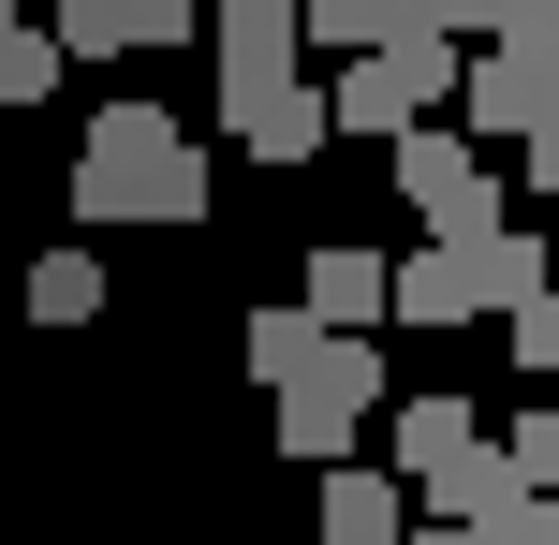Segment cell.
Listing matches in <instances>:
<instances>
[{
  "instance_id": "obj_1",
  "label": "cell",
  "mask_w": 559,
  "mask_h": 545,
  "mask_svg": "<svg viewBox=\"0 0 559 545\" xmlns=\"http://www.w3.org/2000/svg\"><path fill=\"white\" fill-rule=\"evenodd\" d=\"M74 222H206V147L177 133V104H88Z\"/></svg>"
},
{
  "instance_id": "obj_2",
  "label": "cell",
  "mask_w": 559,
  "mask_h": 545,
  "mask_svg": "<svg viewBox=\"0 0 559 545\" xmlns=\"http://www.w3.org/2000/svg\"><path fill=\"white\" fill-rule=\"evenodd\" d=\"M545 104H559V15L545 0H501V29H486V59L456 74V133L472 147H545Z\"/></svg>"
},
{
  "instance_id": "obj_3",
  "label": "cell",
  "mask_w": 559,
  "mask_h": 545,
  "mask_svg": "<svg viewBox=\"0 0 559 545\" xmlns=\"http://www.w3.org/2000/svg\"><path fill=\"white\" fill-rule=\"evenodd\" d=\"M456 104V45H427V29H383V45L354 59V74L324 88V133H413V118H442Z\"/></svg>"
},
{
  "instance_id": "obj_4",
  "label": "cell",
  "mask_w": 559,
  "mask_h": 545,
  "mask_svg": "<svg viewBox=\"0 0 559 545\" xmlns=\"http://www.w3.org/2000/svg\"><path fill=\"white\" fill-rule=\"evenodd\" d=\"M251 383H265V399L368 413V399H383V340H324L309 310H251Z\"/></svg>"
},
{
  "instance_id": "obj_5",
  "label": "cell",
  "mask_w": 559,
  "mask_h": 545,
  "mask_svg": "<svg viewBox=\"0 0 559 545\" xmlns=\"http://www.w3.org/2000/svg\"><path fill=\"white\" fill-rule=\"evenodd\" d=\"M206 45H222V104H236V88H280V74H295V0H206Z\"/></svg>"
},
{
  "instance_id": "obj_6",
  "label": "cell",
  "mask_w": 559,
  "mask_h": 545,
  "mask_svg": "<svg viewBox=\"0 0 559 545\" xmlns=\"http://www.w3.org/2000/svg\"><path fill=\"white\" fill-rule=\"evenodd\" d=\"M383 177H397V206H413V222H442V206H456V192L486 177V147L456 133V118H413V133L383 147Z\"/></svg>"
},
{
  "instance_id": "obj_7",
  "label": "cell",
  "mask_w": 559,
  "mask_h": 545,
  "mask_svg": "<svg viewBox=\"0 0 559 545\" xmlns=\"http://www.w3.org/2000/svg\"><path fill=\"white\" fill-rule=\"evenodd\" d=\"M222 133L251 147L265 177H295L309 147H324V88H295V74H280V88H236V104H222Z\"/></svg>"
},
{
  "instance_id": "obj_8",
  "label": "cell",
  "mask_w": 559,
  "mask_h": 545,
  "mask_svg": "<svg viewBox=\"0 0 559 545\" xmlns=\"http://www.w3.org/2000/svg\"><path fill=\"white\" fill-rule=\"evenodd\" d=\"M309 324H324V340H368V324H383V251H368V236H324V251H309V295H295Z\"/></svg>"
},
{
  "instance_id": "obj_9",
  "label": "cell",
  "mask_w": 559,
  "mask_h": 545,
  "mask_svg": "<svg viewBox=\"0 0 559 545\" xmlns=\"http://www.w3.org/2000/svg\"><path fill=\"white\" fill-rule=\"evenodd\" d=\"M309 517H324V545H397V531H413V487L368 472V458H338L324 487H309Z\"/></svg>"
},
{
  "instance_id": "obj_10",
  "label": "cell",
  "mask_w": 559,
  "mask_h": 545,
  "mask_svg": "<svg viewBox=\"0 0 559 545\" xmlns=\"http://www.w3.org/2000/svg\"><path fill=\"white\" fill-rule=\"evenodd\" d=\"M29 324H104V251H29Z\"/></svg>"
},
{
  "instance_id": "obj_11",
  "label": "cell",
  "mask_w": 559,
  "mask_h": 545,
  "mask_svg": "<svg viewBox=\"0 0 559 545\" xmlns=\"http://www.w3.org/2000/svg\"><path fill=\"white\" fill-rule=\"evenodd\" d=\"M472 399H397V472H442V458H472Z\"/></svg>"
},
{
  "instance_id": "obj_12",
  "label": "cell",
  "mask_w": 559,
  "mask_h": 545,
  "mask_svg": "<svg viewBox=\"0 0 559 545\" xmlns=\"http://www.w3.org/2000/svg\"><path fill=\"white\" fill-rule=\"evenodd\" d=\"M413 487L442 501V531H472L486 501H515V472H501V458H486V442H472V458H442V472H413Z\"/></svg>"
},
{
  "instance_id": "obj_13",
  "label": "cell",
  "mask_w": 559,
  "mask_h": 545,
  "mask_svg": "<svg viewBox=\"0 0 559 545\" xmlns=\"http://www.w3.org/2000/svg\"><path fill=\"white\" fill-rule=\"evenodd\" d=\"M397 29V0H295V45H338V59H368Z\"/></svg>"
},
{
  "instance_id": "obj_14",
  "label": "cell",
  "mask_w": 559,
  "mask_h": 545,
  "mask_svg": "<svg viewBox=\"0 0 559 545\" xmlns=\"http://www.w3.org/2000/svg\"><path fill=\"white\" fill-rule=\"evenodd\" d=\"M59 74H74V59H59V45H45L29 15L0 29V104H59Z\"/></svg>"
},
{
  "instance_id": "obj_15",
  "label": "cell",
  "mask_w": 559,
  "mask_h": 545,
  "mask_svg": "<svg viewBox=\"0 0 559 545\" xmlns=\"http://www.w3.org/2000/svg\"><path fill=\"white\" fill-rule=\"evenodd\" d=\"M354 428H368V413H324V399H280V458H309V472H338V458H354Z\"/></svg>"
},
{
  "instance_id": "obj_16",
  "label": "cell",
  "mask_w": 559,
  "mask_h": 545,
  "mask_svg": "<svg viewBox=\"0 0 559 545\" xmlns=\"http://www.w3.org/2000/svg\"><path fill=\"white\" fill-rule=\"evenodd\" d=\"M45 45H59V59H118V45H133V0H59Z\"/></svg>"
},
{
  "instance_id": "obj_17",
  "label": "cell",
  "mask_w": 559,
  "mask_h": 545,
  "mask_svg": "<svg viewBox=\"0 0 559 545\" xmlns=\"http://www.w3.org/2000/svg\"><path fill=\"white\" fill-rule=\"evenodd\" d=\"M472 545H559V517L515 487V501H486V517H472Z\"/></svg>"
},
{
  "instance_id": "obj_18",
  "label": "cell",
  "mask_w": 559,
  "mask_h": 545,
  "mask_svg": "<svg viewBox=\"0 0 559 545\" xmlns=\"http://www.w3.org/2000/svg\"><path fill=\"white\" fill-rule=\"evenodd\" d=\"M192 15L206 0H133V45H192Z\"/></svg>"
},
{
  "instance_id": "obj_19",
  "label": "cell",
  "mask_w": 559,
  "mask_h": 545,
  "mask_svg": "<svg viewBox=\"0 0 559 545\" xmlns=\"http://www.w3.org/2000/svg\"><path fill=\"white\" fill-rule=\"evenodd\" d=\"M413 545H472V531H413Z\"/></svg>"
},
{
  "instance_id": "obj_20",
  "label": "cell",
  "mask_w": 559,
  "mask_h": 545,
  "mask_svg": "<svg viewBox=\"0 0 559 545\" xmlns=\"http://www.w3.org/2000/svg\"><path fill=\"white\" fill-rule=\"evenodd\" d=\"M15 15H29V0H0V29H15Z\"/></svg>"
}]
</instances>
